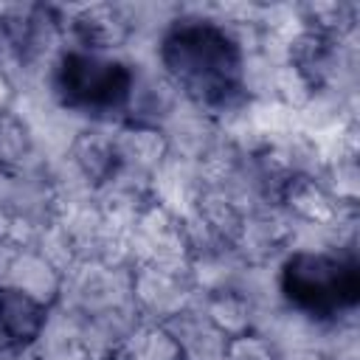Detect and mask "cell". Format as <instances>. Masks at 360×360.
<instances>
[{"label":"cell","mask_w":360,"mask_h":360,"mask_svg":"<svg viewBox=\"0 0 360 360\" xmlns=\"http://www.w3.org/2000/svg\"><path fill=\"white\" fill-rule=\"evenodd\" d=\"M242 48L233 34L208 17L202 6H180L177 20L160 37L155 62L180 96L225 127L242 115L250 98L242 93Z\"/></svg>","instance_id":"cell-1"},{"label":"cell","mask_w":360,"mask_h":360,"mask_svg":"<svg viewBox=\"0 0 360 360\" xmlns=\"http://www.w3.org/2000/svg\"><path fill=\"white\" fill-rule=\"evenodd\" d=\"M278 290L287 307L318 318L346 321L357 312V250H287L278 262Z\"/></svg>","instance_id":"cell-2"},{"label":"cell","mask_w":360,"mask_h":360,"mask_svg":"<svg viewBox=\"0 0 360 360\" xmlns=\"http://www.w3.org/2000/svg\"><path fill=\"white\" fill-rule=\"evenodd\" d=\"M132 73V62L121 53L65 48L53 68L51 93L79 121L115 127L124 124Z\"/></svg>","instance_id":"cell-3"},{"label":"cell","mask_w":360,"mask_h":360,"mask_svg":"<svg viewBox=\"0 0 360 360\" xmlns=\"http://www.w3.org/2000/svg\"><path fill=\"white\" fill-rule=\"evenodd\" d=\"M59 214V202L42 172H14L0 169V219L8 236L28 245L37 231L51 225Z\"/></svg>","instance_id":"cell-4"},{"label":"cell","mask_w":360,"mask_h":360,"mask_svg":"<svg viewBox=\"0 0 360 360\" xmlns=\"http://www.w3.org/2000/svg\"><path fill=\"white\" fill-rule=\"evenodd\" d=\"M59 307L82 318L132 307V267L104 264V262H76L65 273Z\"/></svg>","instance_id":"cell-5"},{"label":"cell","mask_w":360,"mask_h":360,"mask_svg":"<svg viewBox=\"0 0 360 360\" xmlns=\"http://www.w3.org/2000/svg\"><path fill=\"white\" fill-rule=\"evenodd\" d=\"M132 267L152 264L166 270H191V253L183 233V217L149 202L124 233Z\"/></svg>","instance_id":"cell-6"},{"label":"cell","mask_w":360,"mask_h":360,"mask_svg":"<svg viewBox=\"0 0 360 360\" xmlns=\"http://www.w3.org/2000/svg\"><path fill=\"white\" fill-rule=\"evenodd\" d=\"M200 290L191 270H166L152 264L132 267V309L138 321L166 323L197 301Z\"/></svg>","instance_id":"cell-7"},{"label":"cell","mask_w":360,"mask_h":360,"mask_svg":"<svg viewBox=\"0 0 360 360\" xmlns=\"http://www.w3.org/2000/svg\"><path fill=\"white\" fill-rule=\"evenodd\" d=\"M68 48L96 51V53H121L127 51L132 31L118 3H93V6H56Z\"/></svg>","instance_id":"cell-8"},{"label":"cell","mask_w":360,"mask_h":360,"mask_svg":"<svg viewBox=\"0 0 360 360\" xmlns=\"http://www.w3.org/2000/svg\"><path fill=\"white\" fill-rule=\"evenodd\" d=\"M132 87L124 110V121L143 127H163L169 115L186 101L174 82L158 68V62H132Z\"/></svg>","instance_id":"cell-9"},{"label":"cell","mask_w":360,"mask_h":360,"mask_svg":"<svg viewBox=\"0 0 360 360\" xmlns=\"http://www.w3.org/2000/svg\"><path fill=\"white\" fill-rule=\"evenodd\" d=\"M292 219L278 205H262L245 214L236 253L248 264H278L290 250Z\"/></svg>","instance_id":"cell-10"},{"label":"cell","mask_w":360,"mask_h":360,"mask_svg":"<svg viewBox=\"0 0 360 360\" xmlns=\"http://www.w3.org/2000/svg\"><path fill=\"white\" fill-rule=\"evenodd\" d=\"M160 132L166 138L169 155L191 160V163H202L225 138L219 121L188 101H183L169 115V121L160 127Z\"/></svg>","instance_id":"cell-11"},{"label":"cell","mask_w":360,"mask_h":360,"mask_svg":"<svg viewBox=\"0 0 360 360\" xmlns=\"http://www.w3.org/2000/svg\"><path fill=\"white\" fill-rule=\"evenodd\" d=\"M276 205L292 219V222H309V225H335L349 208L357 205H340L318 174H292L278 191Z\"/></svg>","instance_id":"cell-12"},{"label":"cell","mask_w":360,"mask_h":360,"mask_svg":"<svg viewBox=\"0 0 360 360\" xmlns=\"http://www.w3.org/2000/svg\"><path fill=\"white\" fill-rule=\"evenodd\" d=\"M112 152H115V166L152 177L155 169L169 158L166 138L158 127H143V124H118L112 127Z\"/></svg>","instance_id":"cell-13"},{"label":"cell","mask_w":360,"mask_h":360,"mask_svg":"<svg viewBox=\"0 0 360 360\" xmlns=\"http://www.w3.org/2000/svg\"><path fill=\"white\" fill-rule=\"evenodd\" d=\"M202 191H205V180L200 163L169 155L152 174V200L177 217L188 214Z\"/></svg>","instance_id":"cell-14"},{"label":"cell","mask_w":360,"mask_h":360,"mask_svg":"<svg viewBox=\"0 0 360 360\" xmlns=\"http://www.w3.org/2000/svg\"><path fill=\"white\" fill-rule=\"evenodd\" d=\"M62 284H65V273L59 267H53L39 250L20 245L6 276V287H14L31 295L34 301H39L42 307L53 309L62 298Z\"/></svg>","instance_id":"cell-15"},{"label":"cell","mask_w":360,"mask_h":360,"mask_svg":"<svg viewBox=\"0 0 360 360\" xmlns=\"http://www.w3.org/2000/svg\"><path fill=\"white\" fill-rule=\"evenodd\" d=\"M163 326L177 340L183 360H225V349L231 338L208 321V315L197 307V301L188 309L169 318Z\"/></svg>","instance_id":"cell-16"},{"label":"cell","mask_w":360,"mask_h":360,"mask_svg":"<svg viewBox=\"0 0 360 360\" xmlns=\"http://www.w3.org/2000/svg\"><path fill=\"white\" fill-rule=\"evenodd\" d=\"M118 127V124H115ZM65 160L93 186L98 188L115 172V152H112V127L107 124H84L82 132L73 138Z\"/></svg>","instance_id":"cell-17"},{"label":"cell","mask_w":360,"mask_h":360,"mask_svg":"<svg viewBox=\"0 0 360 360\" xmlns=\"http://www.w3.org/2000/svg\"><path fill=\"white\" fill-rule=\"evenodd\" d=\"M51 309L34 301L31 295L14 290V287H0V321L8 332L11 346L28 349L45 329Z\"/></svg>","instance_id":"cell-18"},{"label":"cell","mask_w":360,"mask_h":360,"mask_svg":"<svg viewBox=\"0 0 360 360\" xmlns=\"http://www.w3.org/2000/svg\"><path fill=\"white\" fill-rule=\"evenodd\" d=\"M48 160L42 158L28 124L14 112H0V169L14 172H42Z\"/></svg>","instance_id":"cell-19"},{"label":"cell","mask_w":360,"mask_h":360,"mask_svg":"<svg viewBox=\"0 0 360 360\" xmlns=\"http://www.w3.org/2000/svg\"><path fill=\"white\" fill-rule=\"evenodd\" d=\"M197 307L208 315L214 326H219L228 338H236L242 332H253V307L231 287L208 290L197 295Z\"/></svg>","instance_id":"cell-20"},{"label":"cell","mask_w":360,"mask_h":360,"mask_svg":"<svg viewBox=\"0 0 360 360\" xmlns=\"http://www.w3.org/2000/svg\"><path fill=\"white\" fill-rule=\"evenodd\" d=\"M118 360H183L177 340L163 323H146L141 321L124 346L115 352Z\"/></svg>","instance_id":"cell-21"},{"label":"cell","mask_w":360,"mask_h":360,"mask_svg":"<svg viewBox=\"0 0 360 360\" xmlns=\"http://www.w3.org/2000/svg\"><path fill=\"white\" fill-rule=\"evenodd\" d=\"M321 183L326 191L340 202V205H357L360 197V169H357V155H340L323 160L318 172Z\"/></svg>","instance_id":"cell-22"},{"label":"cell","mask_w":360,"mask_h":360,"mask_svg":"<svg viewBox=\"0 0 360 360\" xmlns=\"http://www.w3.org/2000/svg\"><path fill=\"white\" fill-rule=\"evenodd\" d=\"M225 360H281V357L270 346V340L262 338L259 332H242L228 340Z\"/></svg>","instance_id":"cell-23"},{"label":"cell","mask_w":360,"mask_h":360,"mask_svg":"<svg viewBox=\"0 0 360 360\" xmlns=\"http://www.w3.org/2000/svg\"><path fill=\"white\" fill-rule=\"evenodd\" d=\"M17 250H20V242L0 231V287L6 284V276H8V267L17 256Z\"/></svg>","instance_id":"cell-24"},{"label":"cell","mask_w":360,"mask_h":360,"mask_svg":"<svg viewBox=\"0 0 360 360\" xmlns=\"http://www.w3.org/2000/svg\"><path fill=\"white\" fill-rule=\"evenodd\" d=\"M17 101V87H14V79L0 70V112H8Z\"/></svg>","instance_id":"cell-25"},{"label":"cell","mask_w":360,"mask_h":360,"mask_svg":"<svg viewBox=\"0 0 360 360\" xmlns=\"http://www.w3.org/2000/svg\"><path fill=\"white\" fill-rule=\"evenodd\" d=\"M281 360H335L323 346H312V349H298V352H290L284 354Z\"/></svg>","instance_id":"cell-26"},{"label":"cell","mask_w":360,"mask_h":360,"mask_svg":"<svg viewBox=\"0 0 360 360\" xmlns=\"http://www.w3.org/2000/svg\"><path fill=\"white\" fill-rule=\"evenodd\" d=\"M0 360H31V352L22 346H6L0 349Z\"/></svg>","instance_id":"cell-27"},{"label":"cell","mask_w":360,"mask_h":360,"mask_svg":"<svg viewBox=\"0 0 360 360\" xmlns=\"http://www.w3.org/2000/svg\"><path fill=\"white\" fill-rule=\"evenodd\" d=\"M6 346H11V340H8V332H6V326L0 321V349H6Z\"/></svg>","instance_id":"cell-28"},{"label":"cell","mask_w":360,"mask_h":360,"mask_svg":"<svg viewBox=\"0 0 360 360\" xmlns=\"http://www.w3.org/2000/svg\"><path fill=\"white\" fill-rule=\"evenodd\" d=\"M101 360H118V357H115V354H112V357H101Z\"/></svg>","instance_id":"cell-29"}]
</instances>
